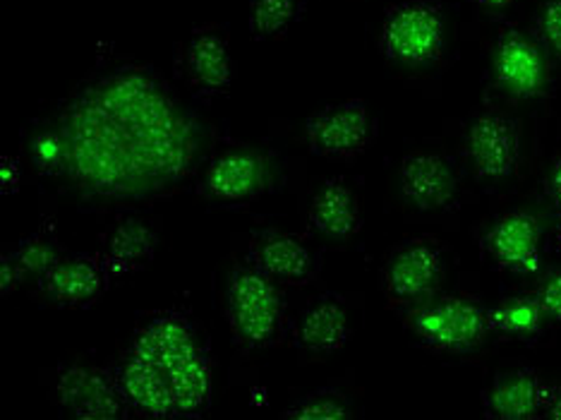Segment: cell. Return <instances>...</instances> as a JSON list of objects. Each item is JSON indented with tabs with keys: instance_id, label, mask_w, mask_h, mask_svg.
<instances>
[{
	"instance_id": "obj_5",
	"label": "cell",
	"mask_w": 561,
	"mask_h": 420,
	"mask_svg": "<svg viewBox=\"0 0 561 420\" xmlns=\"http://www.w3.org/2000/svg\"><path fill=\"white\" fill-rule=\"evenodd\" d=\"M284 169L270 149L224 139L204 163L195 193L216 209H248L280 185Z\"/></svg>"
},
{
	"instance_id": "obj_15",
	"label": "cell",
	"mask_w": 561,
	"mask_h": 420,
	"mask_svg": "<svg viewBox=\"0 0 561 420\" xmlns=\"http://www.w3.org/2000/svg\"><path fill=\"white\" fill-rule=\"evenodd\" d=\"M242 258L286 291L308 288L322 274V254L312 246V236L276 226L254 228Z\"/></svg>"
},
{
	"instance_id": "obj_23",
	"label": "cell",
	"mask_w": 561,
	"mask_h": 420,
	"mask_svg": "<svg viewBox=\"0 0 561 420\" xmlns=\"http://www.w3.org/2000/svg\"><path fill=\"white\" fill-rule=\"evenodd\" d=\"M24 157L36 178L56 185L66 163V143L54 116L34 118L24 133Z\"/></svg>"
},
{
	"instance_id": "obj_8",
	"label": "cell",
	"mask_w": 561,
	"mask_h": 420,
	"mask_svg": "<svg viewBox=\"0 0 561 420\" xmlns=\"http://www.w3.org/2000/svg\"><path fill=\"white\" fill-rule=\"evenodd\" d=\"M490 66L496 89L508 101L533 104L550 94L554 63L533 30L500 24L492 36Z\"/></svg>"
},
{
	"instance_id": "obj_3",
	"label": "cell",
	"mask_w": 561,
	"mask_h": 420,
	"mask_svg": "<svg viewBox=\"0 0 561 420\" xmlns=\"http://www.w3.org/2000/svg\"><path fill=\"white\" fill-rule=\"evenodd\" d=\"M221 305L228 332L242 353L270 351L290 334L286 288L245 258L228 266Z\"/></svg>"
},
{
	"instance_id": "obj_21",
	"label": "cell",
	"mask_w": 561,
	"mask_h": 420,
	"mask_svg": "<svg viewBox=\"0 0 561 420\" xmlns=\"http://www.w3.org/2000/svg\"><path fill=\"white\" fill-rule=\"evenodd\" d=\"M62 254H66V248L60 243L56 224L42 222L36 231L3 248V254H0V296L10 298L22 286H32Z\"/></svg>"
},
{
	"instance_id": "obj_7",
	"label": "cell",
	"mask_w": 561,
	"mask_h": 420,
	"mask_svg": "<svg viewBox=\"0 0 561 420\" xmlns=\"http://www.w3.org/2000/svg\"><path fill=\"white\" fill-rule=\"evenodd\" d=\"M461 155L478 183L500 188L514 181L523 163V130L514 113L496 104L478 109L463 127Z\"/></svg>"
},
{
	"instance_id": "obj_4",
	"label": "cell",
	"mask_w": 561,
	"mask_h": 420,
	"mask_svg": "<svg viewBox=\"0 0 561 420\" xmlns=\"http://www.w3.org/2000/svg\"><path fill=\"white\" fill-rule=\"evenodd\" d=\"M403 327L420 347L444 359H470L494 337L490 305L473 291H437L403 310Z\"/></svg>"
},
{
	"instance_id": "obj_20",
	"label": "cell",
	"mask_w": 561,
	"mask_h": 420,
	"mask_svg": "<svg viewBox=\"0 0 561 420\" xmlns=\"http://www.w3.org/2000/svg\"><path fill=\"white\" fill-rule=\"evenodd\" d=\"M547 382L530 365H508L496 371L482 391V411L492 420L542 418Z\"/></svg>"
},
{
	"instance_id": "obj_10",
	"label": "cell",
	"mask_w": 561,
	"mask_h": 420,
	"mask_svg": "<svg viewBox=\"0 0 561 420\" xmlns=\"http://www.w3.org/2000/svg\"><path fill=\"white\" fill-rule=\"evenodd\" d=\"M403 205L420 216L456 214L463 205L466 173L451 155L420 147L403 155L397 171Z\"/></svg>"
},
{
	"instance_id": "obj_25",
	"label": "cell",
	"mask_w": 561,
	"mask_h": 420,
	"mask_svg": "<svg viewBox=\"0 0 561 420\" xmlns=\"http://www.w3.org/2000/svg\"><path fill=\"white\" fill-rule=\"evenodd\" d=\"M358 416V404L346 389L320 387L288 404L284 418L293 420H348Z\"/></svg>"
},
{
	"instance_id": "obj_26",
	"label": "cell",
	"mask_w": 561,
	"mask_h": 420,
	"mask_svg": "<svg viewBox=\"0 0 561 420\" xmlns=\"http://www.w3.org/2000/svg\"><path fill=\"white\" fill-rule=\"evenodd\" d=\"M533 32L538 34L554 66H561V0H542L535 12Z\"/></svg>"
},
{
	"instance_id": "obj_2",
	"label": "cell",
	"mask_w": 561,
	"mask_h": 420,
	"mask_svg": "<svg viewBox=\"0 0 561 420\" xmlns=\"http://www.w3.org/2000/svg\"><path fill=\"white\" fill-rule=\"evenodd\" d=\"M113 365L135 416L175 420L209 411L211 347L199 322L183 308L147 315Z\"/></svg>"
},
{
	"instance_id": "obj_18",
	"label": "cell",
	"mask_w": 561,
	"mask_h": 420,
	"mask_svg": "<svg viewBox=\"0 0 561 420\" xmlns=\"http://www.w3.org/2000/svg\"><path fill=\"white\" fill-rule=\"evenodd\" d=\"M365 226L360 193L348 178H327L305 207V231L331 246H348Z\"/></svg>"
},
{
	"instance_id": "obj_14",
	"label": "cell",
	"mask_w": 561,
	"mask_h": 420,
	"mask_svg": "<svg viewBox=\"0 0 561 420\" xmlns=\"http://www.w3.org/2000/svg\"><path fill=\"white\" fill-rule=\"evenodd\" d=\"M379 121L363 99H346L317 109L302 125L305 145L327 161H353L375 145Z\"/></svg>"
},
{
	"instance_id": "obj_28",
	"label": "cell",
	"mask_w": 561,
	"mask_h": 420,
	"mask_svg": "<svg viewBox=\"0 0 561 420\" xmlns=\"http://www.w3.org/2000/svg\"><path fill=\"white\" fill-rule=\"evenodd\" d=\"M542 190H545L547 202H550V207L561 216V155L554 157L550 169H547Z\"/></svg>"
},
{
	"instance_id": "obj_27",
	"label": "cell",
	"mask_w": 561,
	"mask_h": 420,
	"mask_svg": "<svg viewBox=\"0 0 561 420\" xmlns=\"http://www.w3.org/2000/svg\"><path fill=\"white\" fill-rule=\"evenodd\" d=\"M533 294L540 300L542 310L552 327H561V264L542 266L533 279Z\"/></svg>"
},
{
	"instance_id": "obj_13",
	"label": "cell",
	"mask_w": 561,
	"mask_h": 420,
	"mask_svg": "<svg viewBox=\"0 0 561 420\" xmlns=\"http://www.w3.org/2000/svg\"><path fill=\"white\" fill-rule=\"evenodd\" d=\"M50 394L62 413L80 420H121L135 416L121 387L116 365L82 359L62 363L50 382Z\"/></svg>"
},
{
	"instance_id": "obj_22",
	"label": "cell",
	"mask_w": 561,
	"mask_h": 420,
	"mask_svg": "<svg viewBox=\"0 0 561 420\" xmlns=\"http://www.w3.org/2000/svg\"><path fill=\"white\" fill-rule=\"evenodd\" d=\"M490 317L494 337L516 343H538L552 327L533 291H518L500 298L490 305Z\"/></svg>"
},
{
	"instance_id": "obj_1",
	"label": "cell",
	"mask_w": 561,
	"mask_h": 420,
	"mask_svg": "<svg viewBox=\"0 0 561 420\" xmlns=\"http://www.w3.org/2000/svg\"><path fill=\"white\" fill-rule=\"evenodd\" d=\"M50 116L66 143L56 188L96 212H137L173 197L197 181L214 149L169 80L135 60L94 68Z\"/></svg>"
},
{
	"instance_id": "obj_16",
	"label": "cell",
	"mask_w": 561,
	"mask_h": 420,
	"mask_svg": "<svg viewBox=\"0 0 561 420\" xmlns=\"http://www.w3.org/2000/svg\"><path fill=\"white\" fill-rule=\"evenodd\" d=\"M116 282L101 254L66 252L30 286L36 303L56 310H87L108 294Z\"/></svg>"
},
{
	"instance_id": "obj_30",
	"label": "cell",
	"mask_w": 561,
	"mask_h": 420,
	"mask_svg": "<svg viewBox=\"0 0 561 420\" xmlns=\"http://www.w3.org/2000/svg\"><path fill=\"white\" fill-rule=\"evenodd\" d=\"M3 193H12V190L18 188V183H20V161L18 159H12V157H5L3 159Z\"/></svg>"
},
{
	"instance_id": "obj_19",
	"label": "cell",
	"mask_w": 561,
	"mask_h": 420,
	"mask_svg": "<svg viewBox=\"0 0 561 420\" xmlns=\"http://www.w3.org/2000/svg\"><path fill=\"white\" fill-rule=\"evenodd\" d=\"M161 228L147 214L121 212L99 238L96 252L106 262L113 279L147 270L157 260Z\"/></svg>"
},
{
	"instance_id": "obj_12",
	"label": "cell",
	"mask_w": 561,
	"mask_h": 420,
	"mask_svg": "<svg viewBox=\"0 0 561 420\" xmlns=\"http://www.w3.org/2000/svg\"><path fill=\"white\" fill-rule=\"evenodd\" d=\"M175 78L190 94L202 101L231 92L236 82V56L231 34L219 22L195 24L175 44Z\"/></svg>"
},
{
	"instance_id": "obj_31",
	"label": "cell",
	"mask_w": 561,
	"mask_h": 420,
	"mask_svg": "<svg viewBox=\"0 0 561 420\" xmlns=\"http://www.w3.org/2000/svg\"><path fill=\"white\" fill-rule=\"evenodd\" d=\"M476 3L488 12H506V10H512L518 0H476Z\"/></svg>"
},
{
	"instance_id": "obj_9",
	"label": "cell",
	"mask_w": 561,
	"mask_h": 420,
	"mask_svg": "<svg viewBox=\"0 0 561 420\" xmlns=\"http://www.w3.org/2000/svg\"><path fill=\"white\" fill-rule=\"evenodd\" d=\"M449 272V248L437 236H413L401 240L381 264V294L393 310H408L415 303L444 288Z\"/></svg>"
},
{
	"instance_id": "obj_11",
	"label": "cell",
	"mask_w": 561,
	"mask_h": 420,
	"mask_svg": "<svg viewBox=\"0 0 561 420\" xmlns=\"http://www.w3.org/2000/svg\"><path fill=\"white\" fill-rule=\"evenodd\" d=\"M476 240L482 260L496 272L535 276L545 266L547 226L542 216L528 207H512L490 216L478 228Z\"/></svg>"
},
{
	"instance_id": "obj_6",
	"label": "cell",
	"mask_w": 561,
	"mask_h": 420,
	"mask_svg": "<svg viewBox=\"0 0 561 420\" xmlns=\"http://www.w3.org/2000/svg\"><path fill=\"white\" fill-rule=\"evenodd\" d=\"M379 54L403 72H430L449 50V18L439 0H399L377 34Z\"/></svg>"
},
{
	"instance_id": "obj_29",
	"label": "cell",
	"mask_w": 561,
	"mask_h": 420,
	"mask_svg": "<svg viewBox=\"0 0 561 420\" xmlns=\"http://www.w3.org/2000/svg\"><path fill=\"white\" fill-rule=\"evenodd\" d=\"M542 418L561 420V385H547V397H545V409Z\"/></svg>"
},
{
	"instance_id": "obj_24",
	"label": "cell",
	"mask_w": 561,
	"mask_h": 420,
	"mask_svg": "<svg viewBox=\"0 0 561 420\" xmlns=\"http://www.w3.org/2000/svg\"><path fill=\"white\" fill-rule=\"evenodd\" d=\"M312 0H248V30L257 42L286 36L308 15Z\"/></svg>"
},
{
	"instance_id": "obj_17",
	"label": "cell",
	"mask_w": 561,
	"mask_h": 420,
	"mask_svg": "<svg viewBox=\"0 0 561 420\" xmlns=\"http://www.w3.org/2000/svg\"><path fill=\"white\" fill-rule=\"evenodd\" d=\"M353 305L339 291H324L305 303L290 322V339L305 359H329L353 339Z\"/></svg>"
}]
</instances>
